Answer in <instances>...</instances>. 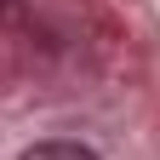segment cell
<instances>
[{
	"instance_id": "7a4b0ae2",
	"label": "cell",
	"mask_w": 160,
	"mask_h": 160,
	"mask_svg": "<svg viewBox=\"0 0 160 160\" xmlns=\"http://www.w3.org/2000/svg\"><path fill=\"white\" fill-rule=\"evenodd\" d=\"M0 6H6V0H0Z\"/></svg>"
},
{
	"instance_id": "6da1fadb",
	"label": "cell",
	"mask_w": 160,
	"mask_h": 160,
	"mask_svg": "<svg viewBox=\"0 0 160 160\" xmlns=\"http://www.w3.org/2000/svg\"><path fill=\"white\" fill-rule=\"evenodd\" d=\"M23 160H97L86 143H63V137H52V143H34L23 149Z\"/></svg>"
}]
</instances>
